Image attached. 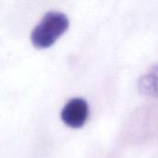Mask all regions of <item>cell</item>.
I'll return each instance as SVG.
<instances>
[{"mask_svg": "<svg viewBox=\"0 0 158 158\" xmlns=\"http://www.w3.org/2000/svg\"><path fill=\"white\" fill-rule=\"evenodd\" d=\"M68 17L59 11L47 12L34 27L31 38L37 47H48L63 34L69 27Z\"/></svg>", "mask_w": 158, "mask_h": 158, "instance_id": "obj_1", "label": "cell"}, {"mask_svg": "<svg viewBox=\"0 0 158 158\" xmlns=\"http://www.w3.org/2000/svg\"><path fill=\"white\" fill-rule=\"evenodd\" d=\"M89 116V106L87 102L80 97L70 99L61 111L63 121L72 128L81 127Z\"/></svg>", "mask_w": 158, "mask_h": 158, "instance_id": "obj_2", "label": "cell"}, {"mask_svg": "<svg viewBox=\"0 0 158 158\" xmlns=\"http://www.w3.org/2000/svg\"><path fill=\"white\" fill-rule=\"evenodd\" d=\"M140 91L146 95L158 96V65L154 66L139 81Z\"/></svg>", "mask_w": 158, "mask_h": 158, "instance_id": "obj_3", "label": "cell"}]
</instances>
